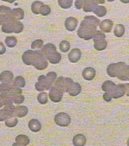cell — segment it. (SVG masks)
<instances>
[{
  "mask_svg": "<svg viewBox=\"0 0 129 146\" xmlns=\"http://www.w3.org/2000/svg\"><path fill=\"white\" fill-rule=\"evenodd\" d=\"M100 23L99 19L93 15L85 16L77 30V35L79 38L84 40L91 39L97 30V27L100 25Z\"/></svg>",
  "mask_w": 129,
  "mask_h": 146,
  "instance_id": "cell-1",
  "label": "cell"
},
{
  "mask_svg": "<svg viewBox=\"0 0 129 146\" xmlns=\"http://www.w3.org/2000/svg\"><path fill=\"white\" fill-rule=\"evenodd\" d=\"M43 57H45L42 53L41 52L40 50H28L25 51L24 53L23 54L22 56V60L25 64L26 65L28 66H34L37 62L39 60H41Z\"/></svg>",
  "mask_w": 129,
  "mask_h": 146,
  "instance_id": "cell-2",
  "label": "cell"
},
{
  "mask_svg": "<svg viewBox=\"0 0 129 146\" xmlns=\"http://www.w3.org/2000/svg\"><path fill=\"white\" fill-rule=\"evenodd\" d=\"M23 28H24V26H23V23L18 21H13L7 22V23L3 24L1 31L4 33L7 34H19L23 32Z\"/></svg>",
  "mask_w": 129,
  "mask_h": 146,
  "instance_id": "cell-3",
  "label": "cell"
},
{
  "mask_svg": "<svg viewBox=\"0 0 129 146\" xmlns=\"http://www.w3.org/2000/svg\"><path fill=\"white\" fill-rule=\"evenodd\" d=\"M126 66V64L125 62H122L111 64L108 66L107 73L110 77L118 78H119L123 74Z\"/></svg>",
  "mask_w": 129,
  "mask_h": 146,
  "instance_id": "cell-4",
  "label": "cell"
},
{
  "mask_svg": "<svg viewBox=\"0 0 129 146\" xmlns=\"http://www.w3.org/2000/svg\"><path fill=\"white\" fill-rule=\"evenodd\" d=\"M73 83H74V81L70 78L60 76L55 80V83L53 84V87L58 88L63 92H68Z\"/></svg>",
  "mask_w": 129,
  "mask_h": 146,
  "instance_id": "cell-5",
  "label": "cell"
},
{
  "mask_svg": "<svg viewBox=\"0 0 129 146\" xmlns=\"http://www.w3.org/2000/svg\"><path fill=\"white\" fill-rule=\"evenodd\" d=\"M54 122L57 125L60 127H68L71 122L70 116L68 113L61 112L55 115L54 117Z\"/></svg>",
  "mask_w": 129,
  "mask_h": 146,
  "instance_id": "cell-6",
  "label": "cell"
},
{
  "mask_svg": "<svg viewBox=\"0 0 129 146\" xmlns=\"http://www.w3.org/2000/svg\"><path fill=\"white\" fill-rule=\"evenodd\" d=\"M63 94H64V92L60 90V89L55 88V87H52L49 91V96L53 102L57 103V102H61L63 97Z\"/></svg>",
  "mask_w": 129,
  "mask_h": 146,
  "instance_id": "cell-7",
  "label": "cell"
},
{
  "mask_svg": "<svg viewBox=\"0 0 129 146\" xmlns=\"http://www.w3.org/2000/svg\"><path fill=\"white\" fill-rule=\"evenodd\" d=\"M110 94H111L113 99H119V98L124 97V94H126L124 84H119L116 85L114 89L111 92H110Z\"/></svg>",
  "mask_w": 129,
  "mask_h": 146,
  "instance_id": "cell-8",
  "label": "cell"
},
{
  "mask_svg": "<svg viewBox=\"0 0 129 146\" xmlns=\"http://www.w3.org/2000/svg\"><path fill=\"white\" fill-rule=\"evenodd\" d=\"M41 53L43 54L46 58H47L49 55H51V54H53V52H56V47L55 46V45H53V43H47L45 46H43L41 50H40Z\"/></svg>",
  "mask_w": 129,
  "mask_h": 146,
  "instance_id": "cell-9",
  "label": "cell"
},
{
  "mask_svg": "<svg viewBox=\"0 0 129 146\" xmlns=\"http://www.w3.org/2000/svg\"><path fill=\"white\" fill-rule=\"evenodd\" d=\"M78 24V21L74 17H69L65 20V27L67 30L70 32H73L76 29Z\"/></svg>",
  "mask_w": 129,
  "mask_h": 146,
  "instance_id": "cell-10",
  "label": "cell"
},
{
  "mask_svg": "<svg viewBox=\"0 0 129 146\" xmlns=\"http://www.w3.org/2000/svg\"><path fill=\"white\" fill-rule=\"evenodd\" d=\"M28 113V108L25 106H15L14 110H13V114L14 117H23L26 116Z\"/></svg>",
  "mask_w": 129,
  "mask_h": 146,
  "instance_id": "cell-11",
  "label": "cell"
},
{
  "mask_svg": "<svg viewBox=\"0 0 129 146\" xmlns=\"http://www.w3.org/2000/svg\"><path fill=\"white\" fill-rule=\"evenodd\" d=\"M82 57V52L79 48H74L68 54V59L72 63H76L79 61Z\"/></svg>",
  "mask_w": 129,
  "mask_h": 146,
  "instance_id": "cell-12",
  "label": "cell"
},
{
  "mask_svg": "<svg viewBox=\"0 0 129 146\" xmlns=\"http://www.w3.org/2000/svg\"><path fill=\"white\" fill-rule=\"evenodd\" d=\"M0 81L3 83H11L13 81V74L10 71H4L0 74Z\"/></svg>",
  "mask_w": 129,
  "mask_h": 146,
  "instance_id": "cell-13",
  "label": "cell"
},
{
  "mask_svg": "<svg viewBox=\"0 0 129 146\" xmlns=\"http://www.w3.org/2000/svg\"><path fill=\"white\" fill-rule=\"evenodd\" d=\"M13 21H21L24 18L25 13L24 11L20 8H17L11 10V11L9 13Z\"/></svg>",
  "mask_w": 129,
  "mask_h": 146,
  "instance_id": "cell-14",
  "label": "cell"
},
{
  "mask_svg": "<svg viewBox=\"0 0 129 146\" xmlns=\"http://www.w3.org/2000/svg\"><path fill=\"white\" fill-rule=\"evenodd\" d=\"M113 22L109 19L104 20L102 22H100V25H99V27L101 29V31L106 33H109L112 31V29L113 27Z\"/></svg>",
  "mask_w": 129,
  "mask_h": 146,
  "instance_id": "cell-15",
  "label": "cell"
},
{
  "mask_svg": "<svg viewBox=\"0 0 129 146\" xmlns=\"http://www.w3.org/2000/svg\"><path fill=\"white\" fill-rule=\"evenodd\" d=\"M96 70L92 67H87L84 69L82 72V76L86 80H92L96 76Z\"/></svg>",
  "mask_w": 129,
  "mask_h": 146,
  "instance_id": "cell-16",
  "label": "cell"
},
{
  "mask_svg": "<svg viewBox=\"0 0 129 146\" xmlns=\"http://www.w3.org/2000/svg\"><path fill=\"white\" fill-rule=\"evenodd\" d=\"M15 141L16 143L13 144V146L15 145H27L29 143V139L25 135H18L15 138Z\"/></svg>",
  "mask_w": 129,
  "mask_h": 146,
  "instance_id": "cell-17",
  "label": "cell"
},
{
  "mask_svg": "<svg viewBox=\"0 0 129 146\" xmlns=\"http://www.w3.org/2000/svg\"><path fill=\"white\" fill-rule=\"evenodd\" d=\"M81 91H82V86L79 83H73L68 93L72 97H75L80 94Z\"/></svg>",
  "mask_w": 129,
  "mask_h": 146,
  "instance_id": "cell-18",
  "label": "cell"
},
{
  "mask_svg": "<svg viewBox=\"0 0 129 146\" xmlns=\"http://www.w3.org/2000/svg\"><path fill=\"white\" fill-rule=\"evenodd\" d=\"M28 127L29 129L33 132H38L41 130V125L39 121L37 119H32L29 120L28 123Z\"/></svg>",
  "mask_w": 129,
  "mask_h": 146,
  "instance_id": "cell-19",
  "label": "cell"
},
{
  "mask_svg": "<svg viewBox=\"0 0 129 146\" xmlns=\"http://www.w3.org/2000/svg\"><path fill=\"white\" fill-rule=\"evenodd\" d=\"M72 143L73 145L75 146H84L86 143V139L84 135L77 134L73 138Z\"/></svg>",
  "mask_w": 129,
  "mask_h": 146,
  "instance_id": "cell-20",
  "label": "cell"
},
{
  "mask_svg": "<svg viewBox=\"0 0 129 146\" xmlns=\"http://www.w3.org/2000/svg\"><path fill=\"white\" fill-rule=\"evenodd\" d=\"M13 111H9V110L6 109L4 108L0 110V122H3V121H5L7 119L10 118V117H13Z\"/></svg>",
  "mask_w": 129,
  "mask_h": 146,
  "instance_id": "cell-21",
  "label": "cell"
},
{
  "mask_svg": "<svg viewBox=\"0 0 129 146\" xmlns=\"http://www.w3.org/2000/svg\"><path fill=\"white\" fill-rule=\"evenodd\" d=\"M61 55H60L59 52H53V54H51V55H49V57L46 58V60L51 64H56L59 63L61 60Z\"/></svg>",
  "mask_w": 129,
  "mask_h": 146,
  "instance_id": "cell-22",
  "label": "cell"
},
{
  "mask_svg": "<svg viewBox=\"0 0 129 146\" xmlns=\"http://www.w3.org/2000/svg\"><path fill=\"white\" fill-rule=\"evenodd\" d=\"M116 85L114 82L110 81V80H106L102 84V90L104 92H111L114 89Z\"/></svg>",
  "mask_w": 129,
  "mask_h": 146,
  "instance_id": "cell-23",
  "label": "cell"
},
{
  "mask_svg": "<svg viewBox=\"0 0 129 146\" xmlns=\"http://www.w3.org/2000/svg\"><path fill=\"white\" fill-rule=\"evenodd\" d=\"M48 65H49L48 60H46V57H43L41 60H39V61L34 65V66H35V69H37V70H44L48 67Z\"/></svg>",
  "mask_w": 129,
  "mask_h": 146,
  "instance_id": "cell-24",
  "label": "cell"
},
{
  "mask_svg": "<svg viewBox=\"0 0 129 146\" xmlns=\"http://www.w3.org/2000/svg\"><path fill=\"white\" fill-rule=\"evenodd\" d=\"M108 46V42L105 39H101L99 41H94V48L95 49L98 51H102L105 50Z\"/></svg>",
  "mask_w": 129,
  "mask_h": 146,
  "instance_id": "cell-25",
  "label": "cell"
},
{
  "mask_svg": "<svg viewBox=\"0 0 129 146\" xmlns=\"http://www.w3.org/2000/svg\"><path fill=\"white\" fill-rule=\"evenodd\" d=\"M93 13L96 14L98 17L99 18H102V17L105 16L107 14V9L103 6H98L95 8L93 10Z\"/></svg>",
  "mask_w": 129,
  "mask_h": 146,
  "instance_id": "cell-26",
  "label": "cell"
},
{
  "mask_svg": "<svg viewBox=\"0 0 129 146\" xmlns=\"http://www.w3.org/2000/svg\"><path fill=\"white\" fill-rule=\"evenodd\" d=\"M38 81H40L41 83H42L43 84V85L46 88V90H50L52 87H53V84H52L48 80V78H46V76L41 75L40 76H39L38 78Z\"/></svg>",
  "mask_w": 129,
  "mask_h": 146,
  "instance_id": "cell-27",
  "label": "cell"
},
{
  "mask_svg": "<svg viewBox=\"0 0 129 146\" xmlns=\"http://www.w3.org/2000/svg\"><path fill=\"white\" fill-rule=\"evenodd\" d=\"M43 5V4L41 1H35L32 3V6H31V10H32V12L33 13L38 14L40 13V9L42 6Z\"/></svg>",
  "mask_w": 129,
  "mask_h": 146,
  "instance_id": "cell-28",
  "label": "cell"
},
{
  "mask_svg": "<svg viewBox=\"0 0 129 146\" xmlns=\"http://www.w3.org/2000/svg\"><path fill=\"white\" fill-rule=\"evenodd\" d=\"M125 33V27L123 25L118 24L115 26L114 34L116 37H122Z\"/></svg>",
  "mask_w": 129,
  "mask_h": 146,
  "instance_id": "cell-29",
  "label": "cell"
},
{
  "mask_svg": "<svg viewBox=\"0 0 129 146\" xmlns=\"http://www.w3.org/2000/svg\"><path fill=\"white\" fill-rule=\"evenodd\" d=\"M13 84L17 88H24L25 86V80L22 76L15 77L13 81Z\"/></svg>",
  "mask_w": 129,
  "mask_h": 146,
  "instance_id": "cell-30",
  "label": "cell"
},
{
  "mask_svg": "<svg viewBox=\"0 0 129 146\" xmlns=\"http://www.w3.org/2000/svg\"><path fill=\"white\" fill-rule=\"evenodd\" d=\"M17 42H18V41H17L16 37L13 36H7V38H5V43L9 48L14 47V46H16Z\"/></svg>",
  "mask_w": 129,
  "mask_h": 146,
  "instance_id": "cell-31",
  "label": "cell"
},
{
  "mask_svg": "<svg viewBox=\"0 0 129 146\" xmlns=\"http://www.w3.org/2000/svg\"><path fill=\"white\" fill-rule=\"evenodd\" d=\"M57 3L61 8L64 9H68L72 7L73 0H58Z\"/></svg>",
  "mask_w": 129,
  "mask_h": 146,
  "instance_id": "cell-32",
  "label": "cell"
},
{
  "mask_svg": "<svg viewBox=\"0 0 129 146\" xmlns=\"http://www.w3.org/2000/svg\"><path fill=\"white\" fill-rule=\"evenodd\" d=\"M37 101L41 104H46L48 102V94L46 92H42L37 96Z\"/></svg>",
  "mask_w": 129,
  "mask_h": 146,
  "instance_id": "cell-33",
  "label": "cell"
},
{
  "mask_svg": "<svg viewBox=\"0 0 129 146\" xmlns=\"http://www.w3.org/2000/svg\"><path fill=\"white\" fill-rule=\"evenodd\" d=\"M18 119L16 118V117H14V116H13V117H10V118L7 119V120H6L5 125L7 127L11 128V127H15V126L17 125V124H18Z\"/></svg>",
  "mask_w": 129,
  "mask_h": 146,
  "instance_id": "cell-34",
  "label": "cell"
},
{
  "mask_svg": "<svg viewBox=\"0 0 129 146\" xmlns=\"http://www.w3.org/2000/svg\"><path fill=\"white\" fill-rule=\"evenodd\" d=\"M59 48H60V51L63 52H68L70 49V43L67 41H61L60 43V46H59Z\"/></svg>",
  "mask_w": 129,
  "mask_h": 146,
  "instance_id": "cell-35",
  "label": "cell"
},
{
  "mask_svg": "<svg viewBox=\"0 0 129 146\" xmlns=\"http://www.w3.org/2000/svg\"><path fill=\"white\" fill-rule=\"evenodd\" d=\"M13 20L9 14H0V25L7 23V22L13 21Z\"/></svg>",
  "mask_w": 129,
  "mask_h": 146,
  "instance_id": "cell-36",
  "label": "cell"
},
{
  "mask_svg": "<svg viewBox=\"0 0 129 146\" xmlns=\"http://www.w3.org/2000/svg\"><path fill=\"white\" fill-rule=\"evenodd\" d=\"M105 38H106V36L103 32H102L101 31L96 30V32H95L94 35L93 36V41H96L101 39H105Z\"/></svg>",
  "mask_w": 129,
  "mask_h": 146,
  "instance_id": "cell-37",
  "label": "cell"
},
{
  "mask_svg": "<svg viewBox=\"0 0 129 146\" xmlns=\"http://www.w3.org/2000/svg\"><path fill=\"white\" fill-rule=\"evenodd\" d=\"M43 42L42 40L41 39H37L35 40V41H33L31 44V48L32 49H39L41 48L43 46Z\"/></svg>",
  "mask_w": 129,
  "mask_h": 146,
  "instance_id": "cell-38",
  "label": "cell"
},
{
  "mask_svg": "<svg viewBox=\"0 0 129 146\" xmlns=\"http://www.w3.org/2000/svg\"><path fill=\"white\" fill-rule=\"evenodd\" d=\"M51 11V8L48 5H43L41 7V9H40V14L43 15V16H46V15H49Z\"/></svg>",
  "mask_w": 129,
  "mask_h": 146,
  "instance_id": "cell-39",
  "label": "cell"
},
{
  "mask_svg": "<svg viewBox=\"0 0 129 146\" xmlns=\"http://www.w3.org/2000/svg\"><path fill=\"white\" fill-rule=\"evenodd\" d=\"M119 79L122 80H128L129 81V65H127L122 75L119 78Z\"/></svg>",
  "mask_w": 129,
  "mask_h": 146,
  "instance_id": "cell-40",
  "label": "cell"
},
{
  "mask_svg": "<svg viewBox=\"0 0 129 146\" xmlns=\"http://www.w3.org/2000/svg\"><path fill=\"white\" fill-rule=\"evenodd\" d=\"M46 76L48 78V80H49L51 83L53 84L54 82L55 81V80H56V78H57V74H56V73L51 71V72L48 73L47 75H46Z\"/></svg>",
  "mask_w": 129,
  "mask_h": 146,
  "instance_id": "cell-41",
  "label": "cell"
},
{
  "mask_svg": "<svg viewBox=\"0 0 129 146\" xmlns=\"http://www.w3.org/2000/svg\"><path fill=\"white\" fill-rule=\"evenodd\" d=\"M12 9L10 7H6V6H0V13L9 14L11 11Z\"/></svg>",
  "mask_w": 129,
  "mask_h": 146,
  "instance_id": "cell-42",
  "label": "cell"
},
{
  "mask_svg": "<svg viewBox=\"0 0 129 146\" xmlns=\"http://www.w3.org/2000/svg\"><path fill=\"white\" fill-rule=\"evenodd\" d=\"M103 99H104V100L105 101V102H111V101H112V97L111 94H110V93L105 92V94H103Z\"/></svg>",
  "mask_w": 129,
  "mask_h": 146,
  "instance_id": "cell-43",
  "label": "cell"
},
{
  "mask_svg": "<svg viewBox=\"0 0 129 146\" xmlns=\"http://www.w3.org/2000/svg\"><path fill=\"white\" fill-rule=\"evenodd\" d=\"M9 102H10V101H8L6 99H4V97H2L0 96V108L4 106L7 104V103H9Z\"/></svg>",
  "mask_w": 129,
  "mask_h": 146,
  "instance_id": "cell-44",
  "label": "cell"
},
{
  "mask_svg": "<svg viewBox=\"0 0 129 146\" xmlns=\"http://www.w3.org/2000/svg\"><path fill=\"white\" fill-rule=\"evenodd\" d=\"M7 51V49H6L5 46L4 45V43L0 42V55H3Z\"/></svg>",
  "mask_w": 129,
  "mask_h": 146,
  "instance_id": "cell-45",
  "label": "cell"
},
{
  "mask_svg": "<svg viewBox=\"0 0 129 146\" xmlns=\"http://www.w3.org/2000/svg\"><path fill=\"white\" fill-rule=\"evenodd\" d=\"M124 88H125L126 90V95L129 97V83H126V84H124Z\"/></svg>",
  "mask_w": 129,
  "mask_h": 146,
  "instance_id": "cell-46",
  "label": "cell"
},
{
  "mask_svg": "<svg viewBox=\"0 0 129 146\" xmlns=\"http://www.w3.org/2000/svg\"><path fill=\"white\" fill-rule=\"evenodd\" d=\"M1 1H7V2L10 3V4H12V3H13V2H14V1H17V0H1Z\"/></svg>",
  "mask_w": 129,
  "mask_h": 146,
  "instance_id": "cell-47",
  "label": "cell"
},
{
  "mask_svg": "<svg viewBox=\"0 0 129 146\" xmlns=\"http://www.w3.org/2000/svg\"><path fill=\"white\" fill-rule=\"evenodd\" d=\"M122 3H124V4H128L129 0H120Z\"/></svg>",
  "mask_w": 129,
  "mask_h": 146,
  "instance_id": "cell-48",
  "label": "cell"
},
{
  "mask_svg": "<svg viewBox=\"0 0 129 146\" xmlns=\"http://www.w3.org/2000/svg\"><path fill=\"white\" fill-rule=\"evenodd\" d=\"M127 145L129 146V138H128V141H127Z\"/></svg>",
  "mask_w": 129,
  "mask_h": 146,
  "instance_id": "cell-49",
  "label": "cell"
},
{
  "mask_svg": "<svg viewBox=\"0 0 129 146\" xmlns=\"http://www.w3.org/2000/svg\"><path fill=\"white\" fill-rule=\"evenodd\" d=\"M108 1H114V0H108Z\"/></svg>",
  "mask_w": 129,
  "mask_h": 146,
  "instance_id": "cell-50",
  "label": "cell"
},
{
  "mask_svg": "<svg viewBox=\"0 0 129 146\" xmlns=\"http://www.w3.org/2000/svg\"><path fill=\"white\" fill-rule=\"evenodd\" d=\"M0 93H1V88H0Z\"/></svg>",
  "mask_w": 129,
  "mask_h": 146,
  "instance_id": "cell-51",
  "label": "cell"
}]
</instances>
